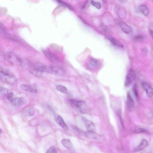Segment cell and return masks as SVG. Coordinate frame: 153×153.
I'll list each match as a JSON object with an SVG mask.
<instances>
[{
    "label": "cell",
    "instance_id": "5b68a950",
    "mask_svg": "<svg viewBox=\"0 0 153 153\" xmlns=\"http://www.w3.org/2000/svg\"><path fill=\"white\" fill-rule=\"evenodd\" d=\"M43 53L47 58L53 63L58 64L60 62L59 57L51 51L46 49L43 51Z\"/></svg>",
    "mask_w": 153,
    "mask_h": 153
},
{
    "label": "cell",
    "instance_id": "603a6c76",
    "mask_svg": "<svg viewBox=\"0 0 153 153\" xmlns=\"http://www.w3.org/2000/svg\"><path fill=\"white\" fill-rule=\"evenodd\" d=\"M57 1L58 2L59 4L66 7L70 10H73V7L71 5H70L69 4L64 1Z\"/></svg>",
    "mask_w": 153,
    "mask_h": 153
},
{
    "label": "cell",
    "instance_id": "44dd1931",
    "mask_svg": "<svg viewBox=\"0 0 153 153\" xmlns=\"http://www.w3.org/2000/svg\"><path fill=\"white\" fill-rule=\"evenodd\" d=\"M56 89L59 92L64 94H67L68 92L67 89L65 87L61 85L57 86Z\"/></svg>",
    "mask_w": 153,
    "mask_h": 153
},
{
    "label": "cell",
    "instance_id": "7a4b0ae2",
    "mask_svg": "<svg viewBox=\"0 0 153 153\" xmlns=\"http://www.w3.org/2000/svg\"><path fill=\"white\" fill-rule=\"evenodd\" d=\"M0 79L2 82L11 85L15 84L17 81L16 76L14 74L4 70L1 71Z\"/></svg>",
    "mask_w": 153,
    "mask_h": 153
},
{
    "label": "cell",
    "instance_id": "83f0119b",
    "mask_svg": "<svg viewBox=\"0 0 153 153\" xmlns=\"http://www.w3.org/2000/svg\"><path fill=\"white\" fill-rule=\"evenodd\" d=\"M98 63V61L97 59H91L90 61L91 65L93 66H96Z\"/></svg>",
    "mask_w": 153,
    "mask_h": 153
},
{
    "label": "cell",
    "instance_id": "cb8c5ba5",
    "mask_svg": "<svg viewBox=\"0 0 153 153\" xmlns=\"http://www.w3.org/2000/svg\"><path fill=\"white\" fill-rule=\"evenodd\" d=\"M9 92V89L5 87H1L0 88V92L3 95H7Z\"/></svg>",
    "mask_w": 153,
    "mask_h": 153
},
{
    "label": "cell",
    "instance_id": "7402d4cb",
    "mask_svg": "<svg viewBox=\"0 0 153 153\" xmlns=\"http://www.w3.org/2000/svg\"><path fill=\"white\" fill-rule=\"evenodd\" d=\"M147 131V130L146 129L139 128H134L132 130V132H133L136 133L146 132Z\"/></svg>",
    "mask_w": 153,
    "mask_h": 153
},
{
    "label": "cell",
    "instance_id": "d6986e66",
    "mask_svg": "<svg viewBox=\"0 0 153 153\" xmlns=\"http://www.w3.org/2000/svg\"><path fill=\"white\" fill-rule=\"evenodd\" d=\"M35 109L31 107L27 109L24 112V114L27 117H31L34 115L35 113Z\"/></svg>",
    "mask_w": 153,
    "mask_h": 153
},
{
    "label": "cell",
    "instance_id": "f546056e",
    "mask_svg": "<svg viewBox=\"0 0 153 153\" xmlns=\"http://www.w3.org/2000/svg\"><path fill=\"white\" fill-rule=\"evenodd\" d=\"M120 111H118V116L120 120V121L123 127H124L123 122L122 119V116H121V112Z\"/></svg>",
    "mask_w": 153,
    "mask_h": 153
},
{
    "label": "cell",
    "instance_id": "4316f807",
    "mask_svg": "<svg viewBox=\"0 0 153 153\" xmlns=\"http://www.w3.org/2000/svg\"><path fill=\"white\" fill-rule=\"evenodd\" d=\"M144 39V37L141 35L137 36L135 37V40L137 41H141L143 40Z\"/></svg>",
    "mask_w": 153,
    "mask_h": 153
},
{
    "label": "cell",
    "instance_id": "7c38bea8",
    "mask_svg": "<svg viewBox=\"0 0 153 153\" xmlns=\"http://www.w3.org/2000/svg\"><path fill=\"white\" fill-rule=\"evenodd\" d=\"M54 119L56 122L62 128L65 129H67V126L62 117L58 114H56L54 116Z\"/></svg>",
    "mask_w": 153,
    "mask_h": 153
},
{
    "label": "cell",
    "instance_id": "1f68e13d",
    "mask_svg": "<svg viewBox=\"0 0 153 153\" xmlns=\"http://www.w3.org/2000/svg\"><path fill=\"white\" fill-rule=\"evenodd\" d=\"M136 87H134V91L137 97H138V93Z\"/></svg>",
    "mask_w": 153,
    "mask_h": 153
},
{
    "label": "cell",
    "instance_id": "8fae6325",
    "mask_svg": "<svg viewBox=\"0 0 153 153\" xmlns=\"http://www.w3.org/2000/svg\"><path fill=\"white\" fill-rule=\"evenodd\" d=\"M119 24L124 33L127 34H130L132 33L133 30L132 28L125 23L120 22Z\"/></svg>",
    "mask_w": 153,
    "mask_h": 153
},
{
    "label": "cell",
    "instance_id": "4dcf8cb0",
    "mask_svg": "<svg viewBox=\"0 0 153 153\" xmlns=\"http://www.w3.org/2000/svg\"><path fill=\"white\" fill-rule=\"evenodd\" d=\"M13 95L14 94L12 92L10 93L7 96V99L9 101L11 100L12 99Z\"/></svg>",
    "mask_w": 153,
    "mask_h": 153
},
{
    "label": "cell",
    "instance_id": "4fadbf2b",
    "mask_svg": "<svg viewBox=\"0 0 153 153\" xmlns=\"http://www.w3.org/2000/svg\"><path fill=\"white\" fill-rule=\"evenodd\" d=\"M114 11L119 18L123 19L126 15V11L122 8L120 6H116L114 8Z\"/></svg>",
    "mask_w": 153,
    "mask_h": 153
},
{
    "label": "cell",
    "instance_id": "5bb4252c",
    "mask_svg": "<svg viewBox=\"0 0 153 153\" xmlns=\"http://www.w3.org/2000/svg\"><path fill=\"white\" fill-rule=\"evenodd\" d=\"M21 88L23 90L31 93H36L37 90L34 87L26 84H22L20 86Z\"/></svg>",
    "mask_w": 153,
    "mask_h": 153
},
{
    "label": "cell",
    "instance_id": "8992f818",
    "mask_svg": "<svg viewBox=\"0 0 153 153\" xmlns=\"http://www.w3.org/2000/svg\"><path fill=\"white\" fill-rule=\"evenodd\" d=\"M136 77V73L132 69L128 71L126 77L125 85L126 87L129 86L133 82Z\"/></svg>",
    "mask_w": 153,
    "mask_h": 153
},
{
    "label": "cell",
    "instance_id": "277c9868",
    "mask_svg": "<svg viewBox=\"0 0 153 153\" xmlns=\"http://www.w3.org/2000/svg\"><path fill=\"white\" fill-rule=\"evenodd\" d=\"M71 105L79 110L80 111L85 113L86 111L85 102L82 101L75 99H71L70 100Z\"/></svg>",
    "mask_w": 153,
    "mask_h": 153
},
{
    "label": "cell",
    "instance_id": "d4e9b609",
    "mask_svg": "<svg viewBox=\"0 0 153 153\" xmlns=\"http://www.w3.org/2000/svg\"><path fill=\"white\" fill-rule=\"evenodd\" d=\"M91 4L92 5L98 9H100L101 8V4L99 2L92 1H91Z\"/></svg>",
    "mask_w": 153,
    "mask_h": 153
},
{
    "label": "cell",
    "instance_id": "3957f363",
    "mask_svg": "<svg viewBox=\"0 0 153 153\" xmlns=\"http://www.w3.org/2000/svg\"><path fill=\"white\" fill-rule=\"evenodd\" d=\"M46 72L57 76H62L64 73L61 68L52 65H46Z\"/></svg>",
    "mask_w": 153,
    "mask_h": 153
},
{
    "label": "cell",
    "instance_id": "9a60e30c",
    "mask_svg": "<svg viewBox=\"0 0 153 153\" xmlns=\"http://www.w3.org/2000/svg\"><path fill=\"white\" fill-rule=\"evenodd\" d=\"M84 135L89 139H99L101 138V136L99 134L95 132H84Z\"/></svg>",
    "mask_w": 153,
    "mask_h": 153
},
{
    "label": "cell",
    "instance_id": "2e32d148",
    "mask_svg": "<svg viewBox=\"0 0 153 153\" xmlns=\"http://www.w3.org/2000/svg\"><path fill=\"white\" fill-rule=\"evenodd\" d=\"M127 104L129 108H132L135 105V102L130 93L128 92L127 96Z\"/></svg>",
    "mask_w": 153,
    "mask_h": 153
},
{
    "label": "cell",
    "instance_id": "30bf717a",
    "mask_svg": "<svg viewBox=\"0 0 153 153\" xmlns=\"http://www.w3.org/2000/svg\"><path fill=\"white\" fill-rule=\"evenodd\" d=\"M83 120L88 131L94 132L95 130V127L93 123L91 121L85 118L83 119Z\"/></svg>",
    "mask_w": 153,
    "mask_h": 153
},
{
    "label": "cell",
    "instance_id": "52a82bcc",
    "mask_svg": "<svg viewBox=\"0 0 153 153\" xmlns=\"http://www.w3.org/2000/svg\"><path fill=\"white\" fill-rule=\"evenodd\" d=\"M10 102L13 106L19 107L25 104L26 103V99L23 97H16L12 98Z\"/></svg>",
    "mask_w": 153,
    "mask_h": 153
},
{
    "label": "cell",
    "instance_id": "e0dca14e",
    "mask_svg": "<svg viewBox=\"0 0 153 153\" xmlns=\"http://www.w3.org/2000/svg\"><path fill=\"white\" fill-rule=\"evenodd\" d=\"M61 142L63 146L67 149L70 150L72 148V145L69 140L67 139H63Z\"/></svg>",
    "mask_w": 153,
    "mask_h": 153
},
{
    "label": "cell",
    "instance_id": "484cf974",
    "mask_svg": "<svg viewBox=\"0 0 153 153\" xmlns=\"http://www.w3.org/2000/svg\"><path fill=\"white\" fill-rule=\"evenodd\" d=\"M46 153H57V152L55 148L52 147L48 149Z\"/></svg>",
    "mask_w": 153,
    "mask_h": 153
},
{
    "label": "cell",
    "instance_id": "6da1fadb",
    "mask_svg": "<svg viewBox=\"0 0 153 153\" xmlns=\"http://www.w3.org/2000/svg\"><path fill=\"white\" fill-rule=\"evenodd\" d=\"M4 58L5 61L9 63L14 65L21 66L22 61L21 59L14 52L8 51L4 53Z\"/></svg>",
    "mask_w": 153,
    "mask_h": 153
},
{
    "label": "cell",
    "instance_id": "f1b7e54d",
    "mask_svg": "<svg viewBox=\"0 0 153 153\" xmlns=\"http://www.w3.org/2000/svg\"><path fill=\"white\" fill-rule=\"evenodd\" d=\"M149 32L153 39V23L151 24L149 26Z\"/></svg>",
    "mask_w": 153,
    "mask_h": 153
},
{
    "label": "cell",
    "instance_id": "9c48e42d",
    "mask_svg": "<svg viewBox=\"0 0 153 153\" xmlns=\"http://www.w3.org/2000/svg\"><path fill=\"white\" fill-rule=\"evenodd\" d=\"M149 145L148 141L145 139H143L139 144L133 149L134 152H136L143 150Z\"/></svg>",
    "mask_w": 153,
    "mask_h": 153
},
{
    "label": "cell",
    "instance_id": "ffe728a7",
    "mask_svg": "<svg viewBox=\"0 0 153 153\" xmlns=\"http://www.w3.org/2000/svg\"><path fill=\"white\" fill-rule=\"evenodd\" d=\"M108 38L111 42L114 45L121 47H123L122 44L119 41L115 39L112 37L108 36Z\"/></svg>",
    "mask_w": 153,
    "mask_h": 153
},
{
    "label": "cell",
    "instance_id": "ac0fdd59",
    "mask_svg": "<svg viewBox=\"0 0 153 153\" xmlns=\"http://www.w3.org/2000/svg\"><path fill=\"white\" fill-rule=\"evenodd\" d=\"M139 10L144 16H148L149 13V11L147 7L144 5H141L139 6Z\"/></svg>",
    "mask_w": 153,
    "mask_h": 153
},
{
    "label": "cell",
    "instance_id": "d6a6232c",
    "mask_svg": "<svg viewBox=\"0 0 153 153\" xmlns=\"http://www.w3.org/2000/svg\"><path fill=\"white\" fill-rule=\"evenodd\" d=\"M87 3L88 1H86L84 2V3L82 7V9H84L86 7V6H87Z\"/></svg>",
    "mask_w": 153,
    "mask_h": 153
},
{
    "label": "cell",
    "instance_id": "ba28073f",
    "mask_svg": "<svg viewBox=\"0 0 153 153\" xmlns=\"http://www.w3.org/2000/svg\"><path fill=\"white\" fill-rule=\"evenodd\" d=\"M142 87L145 92L147 97L151 98L153 96V89L151 86L146 82H143L142 84Z\"/></svg>",
    "mask_w": 153,
    "mask_h": 153
}]
</instances>
